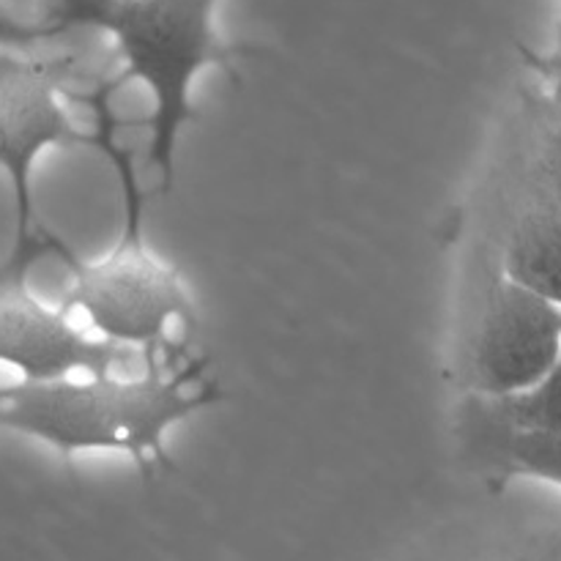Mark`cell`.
<instances>
[{"mask_svg":"<svg viewBox=\"0 0 561 561\" xmlns=\"http://www.w3.org/2000/svg\"><path fill=\"white\" fill-rule=\"evenodd\" d=\"M526 173L542 186L561 219V104L551 96L537 107V151Z\"/></svg>","mask_w":561,"mask_h":561,"instance_id":"cell-10","label":"cell"},{"mask_svg":"<svg viewBox=\"0 0 561 561\" xmlns=\"http://www.w3.org/2000/svg\"><path fill=\"white\" fill-rule=\"evenodd\" d=\"M469 561H561L559 540H529L520 546L502 548V551L482 553V557Z\"/></svg>","mask_w":561,"mask_h":561,"instance_id":"cell-13","label":"cell"},{"mask_svg":"<svg viewBox=\"0 0 561 561\" xmlns=\"http://www.w3.org/2000/svg\"><path fill=\"white\" fill-rule=\"evenodd\" d=\"M113 91L99 80L91 93H71L69 102H82L93 113V148L104 153L118 175L124 219L121 233L107 255L85 257L66 239L47 228V257L64 263L71 285L64 310L82 312L96 337L121 348L140 351L146 365L175 362L170 356V327L184 323L195 332V305L184 288L179 268L151 252L142 233L146 192L137 184L131 148L115 137L121 121L113 115Z\"/></svg>","mask_w":561,"mask_h":561,"instance_id":"cell-2","label":"cell"},{"mask_svg":"<svg viewBox=\"0 0 561 561\" xmlns=\"http://www.w3.org/2000/svg\"><path fill=\"white\" fill-rule=\"evenodd\" d=\"M131 348L91 337L64 307L38 299L31 274L0 268V365L20 373V381L102 376L118 362L129 359Z\"/></svg>","mask_w":561,"mask_h":561,"instance_id":"cell-6","label":"cell"},{"mask_svg":"<svg viewBox=\"0 0 561 561\" xmlns=\"http://www.w3.org/2000/svg\"><path fill=\"white\" fill-rule=\"evenodd\" d=\"M502 274L561 307V219L529 173L504 236Z\"/></svg>","mask_w":561,"mask_h":561,"instance_id":"cell-7","label":"cell"},{"mask_svg":"<svg viewBox=\"0 0 561 561\" xmlns=\"http://www.w3.org/2000/svg\"><path fill=\"white\" fill-rule=\"evenodd\" d=\"M53 38V33L42 25V22H25L16 20L0 0V49H31L38 42Z\"/></svg>","mask_w":561,"mask_h":561,"instance_id":"cell-12","label":"cell"},{"mask_svg":"<svg viewBox=\"0 0 561 561\" xmlns=\"http://www.w3.org/2000/svg\"><path fill=\"white\" fill-rule=\"evenodd\" d=\"M460 433L466 436V449L477 463L491 466L502 474H524L553 482L561 488V433H515L504 427L485 425L480 420L463 416Z\"/></svg>","mask_w":561,"mask_h":561,"instance_id":"cell-8","label":"cell"},{"mask_svg":"<svg viewBox=\"0 0 561 561\" xmlns=\"http://www.w3.org/2000/svg\"><path fill=\"white\" fill-rule=\"evenodd\" d=\"M561 356V307L502 274L482 301L469 354L477 398H504L540 381Z\"/></svg>","mask_w":561,"mask_h":561,"instance_id":"cell-5","label":"cell"},{"mask_svg":"<svg viewBox=\"0 0 561 561\" xmlns=\"http://www.w3.org/2000/svg\"><path fill=\"white\" fill-rule=\"evenodd\" d=\"M553 53H561V0H559V31H557V49Z\"/></svg>","mask_w":561,"mask_h":561,"instance_id":"cell-14","label":"cell"},{"mask_svg":"<svg viewBox=\"0 0 561 561\" xmlns=\"http://www.w3.org/2000/svg\"><path fill=\"white\" fill-rule=\"evenodd\" d=\"M126 0H42V25L55 36L71 31H107Z\"/></svg>","mask_w":561,"mask_h":561,"instance_id":"cell-11","label":"cell"},{"mask_svg":"<svg viewBox=\"0 0 561 561\" xmlns=\"http://www.w3.org/2000/svg\"><path fill=\"white\" fill-rule=\"evenodd\" d=\"M219 0H126L107 25L124 69L110 77V91L140 80L151 91L148 164L159 179V195L175 184V157L181 131L197 118L192 85L208 66L230 64L239 49L222 44L217 33Z\"/></svg>","mask_w":561,"mask_h":561,"instance_id":"cell-3","label":"cell"},{"mask_svg":"<svg viewBox=\"0 0 561 561\" xmlns=\"http://www.w3.org/2000/svg\"><path fill=\"white\" fill-rule=\"evenodd\" d=\"M75 58H31L20 49H0V173L11 190L14 239L0 268L33 272L47 257V228L36 219L33 170L49 148L91 146L93 135H82L66 115Z\"/></svg>","mask_w":561,"mask_h":561,"instance_id":"cell-4","label":"cell"},{"mask_svg":"<svg viewBox=\"0 0 561 561\" xmlns=\"http://www.w3.org/2000/svg\"><path fill=\"white\" fill-rule=\"evenodd\" d=\"M208 365V356H190L181 365H146L137 378L102 373L9 383L0 387V431L47 444L66 466L85 453L126 455L151 482L157 469L173 471L170 427L225 400Z\"/></svg>","mask_w":561,"mask_h":561,"instance_id":"cell-1","label":"cell"},{"mask_svg":"<svg viewBox=\"0 0 561 561\" xmlns=\"http://www.w3.org/2000/svg\"><path fill=\"white\" fill-rule=\"evenodd\" d=\"M463 416L515 433H561V356L557 365L529 389L504 398H471Z\"/></svg>","mask_w":561,"mask_h":561,"instance_id":"cell-9","label":"cell"}]
</instances>
